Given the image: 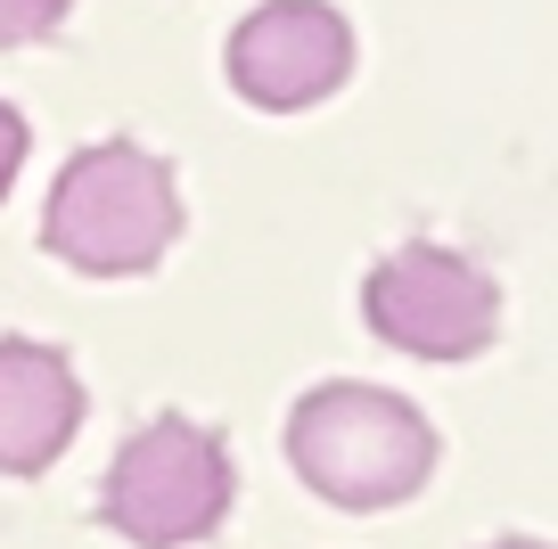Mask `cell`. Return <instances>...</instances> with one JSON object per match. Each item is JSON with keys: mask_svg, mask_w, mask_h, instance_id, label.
<instances>
[{"mask_svg": "<svg viewBox=\"0 0 558 549\" xmlns=\"http://www.w3.org/2000/svg\"><path fill=\"white\" fill-rule=\"evenodd\" d=\"M173 239H181V190L165 156H148L140 139H99V148L66 156L50 213H41V246L66 271L132 279L148 263H165Z\"/></svg>", "mask_w": 558, "mask_h": 549, "instance_id": "obj_1", "label": "cell"}, {"mask_svg": "<svg viewBox=\"0 0 558 549\" xmlns=\"http://www.w3.org/2000/svg\"><path fill=\"white\" fill-rule=\"evenodd\" d=\"M288 460L329 509H395L436 476V427L386 386H313L288 411Z\"/></svg>", "mask_w": 558, "mask_h": 549, "instance_id": "obj_2", "label": "cell"}, {"mask_svg": "<svg viewBox=\"0 0 558 549\" xmlns=\"http://www.w3.org/2000/svg\"><path fill=\"white\" fill-rule=\"evenodd\" d=\"M230 492H239V476H230L222 435L165 411L123 435L116 467H107V492H99V516L132 549H190L206 533H222Z\"/></svg>", "mask_w": 558, "mask_h": 549, "instance_id": "obj_3", "label": "cell"}, {"mask_svg": "<svg viewBox=\"0 0 558 549\" xmlns=\"http://www.w3.org/2000/svg\"><path fill=\"white\" fill-rule=\"evenodd\" d=\"M362 320L411 361H476L501 337V288L452 246H395L362 279Z\"/></svg>", "mask_w": 558, "mask_h": 549, "instance_id": "obj_4", "label": "cell"}, {"mask_svg": "<svg viewBox=\"0 0 558 549\" xmlns=\"http://www.w3.org/2000/svg\"><path fill=\"white\" fill-rule=\"evenodd\" d=\"M230 90L263 115H296L320 107L353 74V25L329 0H263L255 17L230 34Z\"/></svg>", "mask_w": 558, "mask_h": 549, "instance_id": "obj_5", "label": "cell"}, {"mask_svg": "<svg viewBox=\"0 0 558 549\" xmlns=\"http://www.w3.org/2000/svg\"><path fill=\"white\" fill-rule=\"evenodd\" d=\"M83 427V386L58 344L0 337V476H41Z\"/></svg>", "mask_w": 558, "mask_h": 549, "instance_id": "obj_6", "label": "cell"}, {"mask_svg": "<svg viewBox=\"0 0 558 549\" xmlns=\"http://www.w3.org/2000/svg\"><path fill=\"white\" fill-rule=\"evenodd\" d=\"M58 17H66V0H0V50L58 34Z\"/></svg>", "mask_w": 558, "mask_h": 549, "instance_id": "obj_7", "label": "cell"}, {"mask_svg": "<svg viewBox=\"0 0 558 549\" xmlns=\"http://www.w3.org/2000/svg\"><path fill=\"white\" fill-rule=\"evenodd\" d=\"M17 164H25V115L9 99H0V197H9V181H17Z\"/></svg>", "mask_w": 558, "mask_h": 549, "instance_id": "obj_8", "label": "cell"}, {"mask_svg": "<svg viewBox=\"0 0 558 549\" xmlns=\"http://www.w3.org/2000/svg\"><path fill=\"white\" fill-rule=\"evenodd\" d=\"M485 549H558V541H485Z\"/></svg>", "mask_w": 558, "mask_h": 549, "instance_id": "obj_9", "label": "cell"}]
</instances>
